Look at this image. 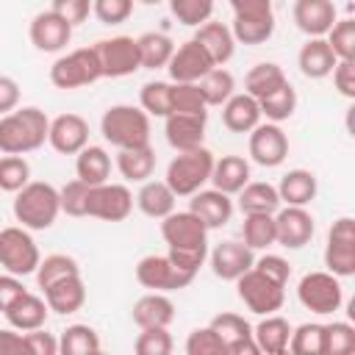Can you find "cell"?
Returning a JSON list of instances; mask_svg holds the SVG:
<instances>
[{"label": "cell", "instance_id": "cell-33", "mask_svg": "<svg viewBox=\"0 0 355 355\" xmlns=\"http://www.w3.org/2000/svg\"><path fill=\"white\" fill-rule=\"evenodd\" d=\"M239 208L241 214H275L280 208V194L277 186L266 180H247L239 191Z\"/></svg>", "mask_w": 355, "mask_h": 355}, {"label": "cell", "instance_id": "cell-61", "mask_svg": "<svg viewBox=\"0 0 355 355\" xmlns=\"http://www.w3.org/2000/svg\"><path fill=\"white\" fill-rule=\"evenodd\" d=\"M28 288L22 286V280L17 277V275H11V272H6V275H0V311H6L17 297H22Z\"/></svg>", "mask_w": 355, "mask_h": 355}, {"label": "cell", "instance_id": "cell-6", "mask_svg": "<svg viewBox=\"0 0 355 355\" xmlns=\"http://www.w3.org/2000/svg\"><path fill=\"white\" fill-rule=\"evenodd\" d=\"M236 291H239V300L247 305V311H252L258 316L280 311L283 300H286V286L266 277L255 266H250L241 277H236Z\"/></svg>", "mask_w": 355, "mask_h": 355}, {"label": "cell", "instance_id": "cell-8", "mask_svg": "<svg viewBox=\"0 0 355 355\" xmlns=\"http://www.w3.org/2000/svg\"><path fill=\"white\" fill-rule=\"evenodd\" d=\"M42 255L39 247L33 241V236L28 233V227L22 225H11L0 230V266L17 277L33 275L39 266Z\"/></svg>", "mask_w": 355, "mask_h": 355}, {"label": "cell", "instance_id": "cell-18", "mask_svg": "<svg viewBox=\"0 0 355 355\" xmlns=\"http://www.w3.org/2000/svg\"><path fill=\"white\" fill-rule=\"evenodd\" d=\"M47 141L61 155H78L89 144V122L80 114H61L50 122Z\"/></svg>", "mask_w": 355, "mask_h": 355}, {"label": "cell", "instance_id": "cell-32", "mask_svg": "<svg viewBox=\"0 0 355 355\" xmlns=\"http://www.w3.org/2000/svg\"><path fill=\"white\" fill-rule=\"evenodd\" d=\"M316 175L308 169H288L277 183L280 202L286 205H308L316 197Z\"/></svg>", "mask_w": 355, "mask_h": 355}, {"label": "cell", "instance_id": "cell-47", "mask_svg": "<svg viewBox=\"0 0 355 355\" xmlns=\"http://www.w3.org/2000/svg\"><path fill=\"white\" fill-rule=\"evenodd\" d=\"M31 180V164L25 155H3L0 158V191L17 194Z\"/></svg>", "mask_w": 355, "mask_h": 355}, {"label": "cell", "instance_id": "cell-25", "mask_svg": "<svg viewBox=\"0 0 355 355\" xmlns=\"http://www.w3.org/2000/svg\"><path fill=\"white\" fill-rule=\"evenodd\" d=\"M133 324L141 327H169L175 319V305L164 291H150L133 302Z\"/></svg>", "mask_w": 355, "mask_h": 355}, {"label": "cell", "instance_id": "cell-50", "mask_svg": "<svg viewBox=\"0 0 355 355\" xmlns=\"http://www.w3.org/2000/svg\"><path fill=\"white\" fill-rule=\"evenodd\" d=\"M288 349L294 355H322V324L305 322L300 327H291Z\"/></svg>", "mask_w": 355, "mask_h": 355}, {"label": "cell", "instance_id": "cell-60", "mask_svg": "<svg viewBox=\"0 0 355 355\" xmlns=\"http://www.w3.org/2000/svg\"><path fill=\"white\" fill-rule=\"evenodd\" d=\"M25 341H28L31 355H58V338L53 333H44L42 327L28 330L25 333Z\"/></svg>", "mask_w": 355, "mask_h": 355}, {"label": "cell", "instance_id": "cell-5", "mask_svg": "<svg viewBox=\"0 0 355 355\" xmlns=\"http://www.w3.org/2000/svg\"><path fill=\"white\" fill-rule=\"evenodd\" d=\"M214 169V153L208 147H194L178 153L166 166V186L175 191V197H191L211 180Z\"/></svg>", "mask_w": 355, "mask_h": 355}, {"label": "cell", "instance_id": "cell-58", "mask_svg": "<svg viewBox=\"0 0 355 355\" xmlns=\"http://www.w3.org/2000/svg\"><path fill=\"white\" fill-rule=\"evenodd\" d=\"M255 269H261L266 277H272V280H277V283H288V277H291V266H288V261L286 258H280V255H261L255 263H252Z\"/></svg>", "mask_w": 355, "mask_h": 355}, {"label": "cell", "instance_id": "cell-31", "mask_svg": "<svg viewBox=\"0 0 355 355\" xmlns=\"http://www.w3.org/2000/svg\"><path fill=\"white\" fill-rule=\"evenodd\" d=\"M175 191L166 186V180H144L139 194H136V205L144 216L150 219H164L166 214L175 211Z\"/></svg>", "mask_w": 355, "mask_h": 355}, {"label": "cell", "instance_id": "cell-39", "mask_svg": "<svg viewBox=\"0 0 355 355\" xmlns=\"http://www.w3.org/2000/svg\"><path fill=\"white\" fill-rule=\"evenodd\" d=\"M58 352L64 355H97L100 336L89 324H69L58 338Z\"/></svg>", "mask_w": 355, "mask_h": 355}, {"label": "cell", "instance_id": "cell-14", "mask_svg": "<svg viewBox=\"0 0 355 355\" xmlns=\"http://www.w3.org/2000/svg\"><path fill=\"white\" fill-rule=\"evenodd\" d=\"M216 64L214 58L205 53V47L197 42V39H189L183 42L180 47H175L166 69H169V78L175 83H200L205 72H211Z\"/></svg>", "mask_w": 355, "mask_h": 355}, {"label": "cell", "instance_id": "cell-59", "mask_svg": "<svg viewBox=\"0 0 355 355\" xmlns=\"http://www.w3.org/2000/svg\"><path fill=\"white\" fill-rule=\"evenodd\" d=\"M330 75H333V83H336L338 94L352 100L355 97V61H336Z\"/></svg>", "mask_w": 355, "mask_h": 355}, {"label": "cell", "instance_id": "cell-36", "mask_svg": "<svg viewBox=\"0 0 355 355\" xmlns=\"http://www.w3.org/2000/svg\"><path fill=\"white\" fill-rule=\"evenodd\" d=\"M136 47H139L141 69H161L169 64V58L175 53V42L166 33H155V31L141 33L136 39Z\"/></svg>", "mask_w": 355, "mask_h": 355}, {"label": "cell", "instance_id": "cell-55", "mask_svg": "<svg viewBox=\"0 0 355 355\" xmlns=\"http://www.w3.org/2000/svg\"><path fill=\"white\" fill-rule=\"evenodd\" d=\"M92 11L103 25H119L133 14V0H92Z\"/></svg>", "mask_w": 355, "mask_h": 355}, {"label": "cell", "instance_id": "cell-2", "mask_svg": "<svg viewBox=\"0 0 355 355\" xmlns=\"http://www.w3.org/2000/svg\"><path fill=\"white\" fill-rule=\"evenodd\" d=\"M50 119L36 105H22L0 116V153L3 155H25L39 150L47 141Z\"/></svg>", "mask_w": 355, "mask_h": 355}, {"label": "cell", "instance_id": "cell-64", "mask_svg": "<svg viewBox=\"0 0 355 355\" xmlns=\"http://www.w3.org/2000/svg\"><path fill=\"white\" fill-rule=\"evenodd\" d=\"M139 3H144V6H158V3H164V0H139Z\"/></svg>", "mask_w": 355, "mask_h": 355}, {"label": "cell", "instance_id": "cell-3", "mask_svg": "<svg viewBox=\"0 0 355 355\" xmlns=\"http://www.w3.org/2000/svg\"><path fill=\"white\" fill-rule=\"evenodd\" d=\"M61 214L58 189L44 180H28L14 197V216L28 230H47Z\"/></svg>", "mask_w": 355, "mask_h": 355}, {"label": "cell", "instance_id": "cell-37", "mask_svg": "<svg viewBox=\"0 0 355 355\" xmlns=\"http://www.w3.org/2000/svg\"><path fill=\"white\" fill-rule=\"evenodd\" d=\"M283 83H288V78H286L283 67L275 64V61L255 64V67L247 72V78H244V89H247V94L255 97V100H261V97L277 92Z\"/></svg>", "mask_w": 355, "mask_h": 355}, {"label": "cell", "instance_id": "cell-23", "mask_svg": "<svg viewBox=\"0 0 355 355\" xmlns=\"http://www.w3.org/2000/svg\"><path fill=\"white\" fill-rule=\"evenodd\" d=\"M291 17L302 33L324 36L336 22V6L333 0H294Z\"/></svg>", "mask_w": 355, "mask_h": 355}, {"label": "cell", "instance_id": "cell-57", "mask_svg": "<svg viewBox=\"0 0 355 355\" xmlns=\"http://www.w3.org/2000/svg\"><path fill=\"white\" fill-rule=\"evenodd\" d=\"M53 11L61 14L72 28L86 22L92 14V0H53Z\"/></svg>", "mask_w": 355, "mask_h": 355}, {"label": "cell", "instance_id": "cell-43", "mask_svg": "<svg viewBox=\"0 0 355 355\" xmlns=\"http://www.w3.org/2000/svg\"><path fill=\"white\" fill-rule=\"evenodd\" d=\"M355 349V327L349 322L322 324V355H349Z\"/></svg>", "mask_w": 355, "mask_h": 355}, {"label": "cell", "instance_id": "cell-44", "mask_svg": "<svg viewBox=\"0 0 355 355\" xmlns=\"http://www.w3.org/2000/svg\"><path fill=\"white\" fill-rule=\"evenodd\" d=\"M211 327H214V330H216V336L225 341V352H227L236 341H244V338H250V336H252L250 322H247L244 316H239V313H230V311L216 313V316L211 319Z\"/></svg>", "mask_w": 355, "mask_h": 355}, {"label": "cell", "instance_id": "cell-40", "mask_svg": "<svg viewBox=\"0 0 355 355\" xmlns=\"http://www.w3.org/2000/svg\"><path fill=\"white\" fill-rule=\"evenodd\" d=\"M197 86L205 97V105H222L230 94H236V78L225 67H214L211 72H205Z\"/></svg>", "mask_w": 355, "mask_h": 355}, {"label": "cell", "instance_id": "cell-52", "mask_svg": "<svg viewBox=\"0 0 355 355\" xmlns=\"http://www.w3.org/2000/svg\"><path fill=\"white\" fill-rule=\"evenodd\" d=\"M175 347L166 327H141V333L133 341L136 355H169Z\"/></svg>", "mask_w": 355, "mask_h": 355}, {"label": "cell", "instance_id": "cell-12", "mask_svg": "<svg viewBox=\"0 0 355 355\" xmlns=\"http://www.w3.org/2000/svg\"><path fill=\"white\" fill-rule=\"evenodd\" d=\"M136 280L150 288V291H180L186 288L194 275L175 266L169 255H144L139 263H136Z\"/></svg>", "mask_w": 355, "mask_h": 355}, {"label": "cell", "instance_id": "cell-56", "mask_svg": "<svg viewBox=\"0 0 355 355\" xmlns=\"http://www.w3.org/2000/svg\"><path fill=\"white\" fill-rule=\"evenodd\" d=\"M233 8V19H269L275 17L272 0H227Z\"/></svg>", "mask_w": 355, "mask_h": 355}, {"label": "cell", "instance_id": "cell-53", "mask_svg": "<svg viewBox=\"0 0 355 355\" xmlns=\"http://www.w3.org/2000/svg\"><path fill=\"white\" fill-rule=\"evenodd\" d=\"M186 355H225V341L216 336V330L208 327H197L189 333L186 338Z\"/></svg>", "mask_w": 355, "mask_h": 355}, {"label": "cell", "instance_id": "cell-54", "mask_svg": "<svg viewBox=\"0 0 355 355\" xmlns=\"http://www.w3.org/2000/svg\"><path fill=\"white\" fill-rule=\"evenodd\" d=\"M86 197H89V183L83 180H69L64 189H58L61 211L67 216H86Z\"/></svg>", "mask_w": 355, "mask_h": 355}, {"label": "cell", "instance_id": "cell-7", "mask_svg": "<svg viewBox=\"0 0 355 355\" xmlns=\"http://www.w3.org/2000/svg\"><path fill=\"white\" fill-rule=\"evenodd\" d=\"M100 78H103V72H100V58H97L94 44L78 47V50L55 58L50 67V80L55 89H80Z\"/></svg>", "mask_w": 355, "mask_h": 355}, {"label": "cell", "instance_id": "cell-20", "mask_svg": "<svg viewBox=\"0 0 355 355\" xmlns=\"http://www.w3.org/2000/svg\"><path fill=\"white\" fill-rule=\"evenodd\" d=\"M189 211L194 216H200V222L208 230H214V227H222V225L230 222V216H233V200H230V194H225L219 189H200V191L191 194Z\"/></svg>", "mask_w": 355, "mask_h": 355}, {"label": "cell", "instance_id": "cell-11", "mask_svg": "<svg viewBox=\"0 0 355 355\" xmlns=\"http://www.w3.org/2000/svg\"><path fill=\"white\" fill-rule=\"evenodd\" d=\"M133 211V194L122 183H100L89 186L86 197V216L103 219V222H122Z\"/></svg>", "mask_w": 355, "mask_h": 355}, {"label": "cell", "instance_id": "cell-35", "mask_svg": "<svg viewBox=\"0 0 355 355\" xmlns=\"http://www.w3.org/2000/svg\"><path fill=\"white\" fill-rule=\"evenodd\" d=\"M116 169L125 180H133V183H144L147 178H153V169H155V153L150 144L144 147H128V150H119L116 153Z\"/></svg>", "mask_w": 355, "mask_h": 355}, {"label": "cell", "instance_id": "cell-62", "mask_svg": "<svg viewBox=\"0 0 355 355\" xmlns=\"http://www.w3.org/2000/svg\"><path fill=\"white\" fill-rule=\"evenodd\" d=\"M19 105V83L8 75H0V116Z\"/></svg>", "mask_w": 355, "mask_h": 355}, {"label": "cell", "instance_id": "cell-13", "mask_svg": "<svg viewBox=\"0 0 355 355\" xmlns=\"http://www.w3.org/2000/svg\"><path fill=\"white\" fill-rule=\"evenodd\" d=\"M94 50H97V58H100L103 78H125V75H133L136 69H141L139 47H136L133 36L100 39L94 44Z\"/></svg>", "mask_w": 355, "mask_h": 355}, {"label": "cell", "instance_id": "cell-49", "mask_svg": "<svg viewBox=\"0 0 355 355\" xmlns=\"http://www.w3.org/2000/svg\"><path fill=\"white\" fill-rule=\"evenodd\" d=\"M205 97L197 83H172V108L169 114H208Z\"/></svg>", "mask_w": 355, "mask_h": 355}, {"label": "cell", "instance_id": "cell-28", "mask_svg": "<svg viewBox=\"0 0 355 355\" xmlns=\"http://www.w3.org/2000/svg\"><path fill=\"white\" fill-rule=\"evenodd\" d=\"M258 122H261L258 100L250 97L247 92H244V94H230V97L222 103V125H225L230 133H250Z\"/></svg>", "mask_w": 355, "mask_h": 355}, {"label": "cell", "instance_id": "cell-21", "mask_svg": "<svg viewBox=\"0 0 355 355\" xmlns=\"http://www.w3.org/2000/svg\"><path fill=\"white\" fill-rule=\"evenodd\" d=\"M255 263V255L252 250L241 241H219L214 250H211V269L216 277L222 280H236L241 277L250 266Z\"/></svg>", "mask_w": 355, "mask_h": 355}, {"label": "cell", "instance_id": "cell-9", "mask_svg": "<svg viewBox=\"0 0 355 355\" xmlns=\"http://www.w3.org/2000/svg\"><path fill=\"white\" fill-rule=\"evenodd\" d=\"M297 297L311 313H336L344 302L341 277H336L333 272H308L297 286Z\"/></svg>", "mask_w": 355, "mask_h": 355}, {"label": "cell", "instance_id": "cell-48", "mask_svg": "<svg viewBox=\"0 0 355 355\" xmlns=\"http://www.w3.org/2000/svg\"><path fill=\"white\" fill-rule=\"evenodd\" d=\"M166 3H169L172 17L180 25H189V28H197V25L208 22L211 14H214V0H166Z\"/></svg>", "mask_w": 355, "mask_h": 355}, {"label": "cell", "instance_id": "cell-34", "mask_svg": "<svg viewBox=\"0 0 355 355\" xmlns=\"http://www.w3.org/2000/svg\"><path fill=\"white\" fill-rule=\"evenodd\" d=\"M75 175L89 186L105 183L111 175V155L97 144H86L75 158Z\"/></svg>", "mask_w": 355, "mask_h": 355}, {"label": "cell", "instance_id": "cell-10", "mask_svg": "<svg viewBox=\"0 0 355 355\" xmlns=\"http://www.w3.org/2000/svg\"><path fill=\"white\" fill-rule=\"evenodd\" d=\"M324 266L336 277L355 275V219L352 216H341L330 225L327 244H324Z\"/></svg>", "mask_w": 355, "mask_h": 355}, {"label": "cell", "instance_id": "cell-4", "mask_svg": "<svg viewBox=\"0 0 355 355\" xmlns=\"http://www.w3.org/2000/svg\"><path fill=\"white\" fill-rule=\"evenodd\" d=\"M100 133L116 150L150 144V116L136 105H111L100 119Z\"/></svg>", "mask_w": 355, "mask_h": 355}, {"label": "cell", "instance_id": "cell-30", "mask_svg": "<svg viewBox=\"0 0 355 355\" xmlns=\"http://www.w3.org/2000/svg\"><path fill=\"white\" fill-rule=\"evenodd\" d=\"M252 338L258 344L261 352L266 355H283L288 349V338H291V324L288 319L277 316V313H266L255 330H252Z\"/></svg>", "mask_w": 355, "mask_h": 355}, {"label": "cell", "instance_id": "cell-22", "mask_svg": "<svg viewBox=\"0 0 355 355\" xmlns=\"http://www.w3.org/2000/svg\"><path fill=\"white\" fill-rule=\"evenodd\" d=\"M42 291H44L47 308H50L53 313H61V316L80 311L83 302H86V286H83L80 272L67 275V277H58L55 283H50V286L42 288Z\"/></svg>", "mask_w": 355, "mask_h": 355}, {"label": "cell", "instance_id": "cell-29", "mask_svg": "<svg viewBox=\"0 0 355 355\" xmlns=\"http://www.w3.org/2000/svg\"><path fill=\"white\" fill-rule=\"evenodd\" d=\"M247 180H250V164H247L244 155H222V158H214V169H211L214 189H219L225 194H239Z\"/></svg>", "mask_w": 355, "mask_h": 355}, {"label": "cell", "instance_id": "cell-26", "mask_svg": "<svg viewBox=\"0 0 355 355\" xmlns=\"http://www.w3.org/2000/svg\"><path fill=\"white\" fill-rule=\"evenodd\" d=\"M336 53L333 47L327 44L324 36H311L302 47H300V55H297V64H300V72L311 80H319V78H327L336 67Z\"/></svg>", "mask_w": 355, "mask_h": 355}, {"label": "cell", "instance_id": "cell-63", "mask_svg": "<svg viewBox=\"0 0 355 355\" xmlns=\"http://www.w3.org/2000/svg\"><path fill=\"white\" fill-rule=\"evenodd\" d=\"M19 352H31L25 336L14 327L0 330V355H19Z\"/></svg>", "mask_w": 355, "mask_h": 355}, {"label": "cell", "instance_id": "cell-16", "mask_svg": "<svg viewBox=\"0 0 355 355\" xmlns=\"http://www.w3.org/2000/svg\"><path fill=\"white\" fill-rule=\"evenodd\" d=\"M275 230L277 244L286 250H300L313 239V216L305 211V205H286L283 211H275Z\"/></svg>", "mask_w": 355, "mask_h": 355}, {"label": "cell", "instance_id": "cell-45", "mask_svg": "<svg viewBox=\"0 0 355 355\" xmlns=\"http://www.w3.org/2000/svg\"><path fill=\"white\" fill-rule=\"evenodd\" d=\"M324 36L338 61H355V19L352 17L336 19Z\"/></svg>", "mask_w": 355, "mask_h": 355}, {"label": "cell", "instance_id": "cell-41", "mask_svg": "<svg viewBox=\"0 0 355 355\" xmlns=\"http://www.w3.org/2000/svg\"><path fill=\"white\" fill-rule=\"evenodd\" d=\"M258 108H261V116H266L269 122H283L294 114L297 108V92L291 83H283L277 92L266 94L258 100Z\"/></svg>", "mask_w": 355, "mask_h": 355}, {"label": "cell", "instance_id": "cell-51", "mask_svg": "<svg viewBox=\"0 0 355 355\" xmlns=\"http://www.w3.org/2000/svg\"><path fill=\"white\" fill-rule=\"evenodd\" d=\"M233 39L241 44H263L275 33V17L269 19H233Z\"/></svg>", "mask_w": 355, "mask_h": 355}, {"label": "cell", "instance_id": "cell-42", "mask_svg": "<svg viewBox=\"0 0 355 355\" xmlns=\"http://www.w3.org/2000/svg\"><path fill=\"white\" fill-rule=\"evenodd\" d=\"M141 111L147 116H166L172 108V83L166 80H147L139 92Z\"/></svg>", "mask_w": 355, "mask_h": 355}, {"label": "cell", "instance_id": "cell-46", "mask_svg": "<svg viewBox=\"0 0 355 355\" xmlns=\"http://www.w3.org/2000/svg\"><path fill=\"white\" fill-rule=\"evenodd\" d=\"M75 272H80V266H78V261L72 258V255H61V252H55V255H47L44 261H39V266H36V283H39V288H47L50 283H55L58 277H67V275H75Z\"/></svg>", "mask_w": 355, "mask_h": 355}, {"label": "cell", "instance_id": "cell-1", "mask_svg": "<svg viewBox=\"0 0 355 355\" xmlns=\"http://www.w3.org/2000/svg\"><path fill=\"white\" fill-rule=\"evenodd\" d=\"M161 236L169 247V258L175 266L197 275L208 258V227L191 211H172L161 222Z\"/></svg>", "mask_w": 355, "mask_h": 355}, {"label": "cell", "instance_id": "cell-15", "mask_svg": "<svg viewBox=\"0 0 355 355\" xmlns=\"http://www.w3.org/2000/svg\"><path fill=\"white\" fill-rule=\"evenodd\" d=\"M288 155V136L277 122L255 125L250 130V158L261 166H280Z\"/></svg>", "mask_w": 355, "mask_h": 355}, {"label": "cell", "instance_id": "cell-38", "mask_svg": "<svg viewBox=\"0 0 355 355\" xmlns=\"http://www.w3.org/2000/svg\"><path fill=\"white\" fill-rule=\"evenodd\" d=\"M241 236H244V244H247L252 252H255V250H269L272 244H277L275 214H244Z\"/></svg>", "mask_w": 355, "mask_h": 355}, {"label": "cell", "instance_id": "cell-19", "mask_svg": "<svg viewBox=\"0 0 355 355\" xmlns=\"http://www.w3.org/2000/svg\"><path fill=\"white\" fill-rule=\"evenodd\" d=\"M205 119L208 114H166L164 116V133L172 150H194L205 139Z\"/></svg>", "mask_w": 355, "mask_h": 355}, {"label": "cell", "instance_id": "cell-17", "mask_svg": "<svg viewBox=\"0 0 355 355\" xmlns=\"http://www.w3.org/2000/svg\"><path fill=\"white\" fill-rule=\"evenodd\" d=\"M28 36H31V42H33L36 50H42V53H58V50H64V47L69 44V39H72V25H69L61 14H55V11L50 8V11H39V14L31 19Z\"/></svg>", "mask_w": 355, "mask_h": 355}, {"label": "cell", "instance_id": "cell-27", "mask_svg": "<svg viewBox=\"0 0 355 355\" xmlns=\"http://www.w3.org/2000/svg\"><path fill=\"white\" fill-rule=\"evenodd\" d=\"M194 39L205 47V53L214 58L216 67H225L233 53H236V39H233V31L225 25V22H216V19H208L202 25H197V33Z\"/></svg>", "mask_w": 355, "mask_h": 355}, {"label": "cell", "instance_id": "cell-24", "mask_svg": "<svg viewBox=\"0 0 355 355\" xmlns=\"http://www.w3.org/2000/svg\"><path fill=\"white\" fill-rule=\"evenodd\" d=\"M47 313H50L47 302H44L42 297L31 294V291H25L22 297H17V300H14V302H11V305L3 311L6 322H8L14 330H19V333H28V330L44 327Z\"/></svg>", "mask_w": 355, "mask_h": 355}]
</instances>
